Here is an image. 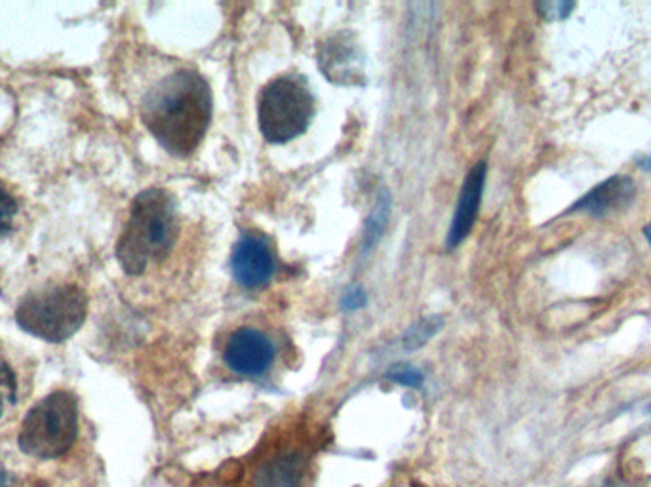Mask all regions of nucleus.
I'll use <instances>...</instances> for the list:
<instances>
[{
  "instance_id": "obj_1",
  "label": "nucleus",
  "mask_w": 651,
  "mask_h": 487,
  "mask_svg": "<svg viewBox=\"0 0 651 487\" xmlns=\"http://www.w3.org/2000/svg\"><path fill=\"white\" fill-rule=\"evenodd\" d=\"M212 90L206 78L181 69L143 99L142 119L150 134L176 157H188L203 143L212 121Z\"/></svg>"
},
{
  "instance_id": "obj_2",
  "label": "nucleus",
  "mask_w": 651,
  "mask_h": 487,
  "mask_svg": "<svg viewBox=\"0 0 651 487\" xmlns=\"http://www.w3.org/2000/svg\"><path fill=\"white\" fill-rule=\"evenodd\" d=\"M180 234L178 210L165 188H147L137 195L124 233L117 244V257L126 275H143L150 263L166 259Z\"/></svg>"
},
{
  "instance_id": "obj_3",
  "label": "nucleus",
  "mask_w": 651,
  "mask_h": 487,
  "mask_svg": "<svg viewBox=\"0 0 651 487\" xmlns=\"http://www.w3.org/2000/svg\"><path fill=\"white\" fill-rule=\"evenodd\" d=\"M88 313L86 293L73 284L31 293L15 311V322L33 338L61 343L81 330Z\"/></svg>"
},
{
  "instance_id": "obj_4",
  "label": "nucleus",
  "mask_w": 651,
  "mask_h": 487,
  "mask_svg": "<svg viewBox=\"0 0 651 487\" xmlns=\"http://www.w3.org/2000/svg\"><path fill=\"white\" fill-rule=\"evenodd\" d=\"M79 435V404L68 390H58L31 410L20 430V448L35 459L63 458Z\"/></svg>"
},
{
  "instance_id": "obj_5",
  "label": "nucleus",
  "mask_w": 651,
  "mask_h": 487,
  "mask_svg": "<svg viewBox=\"0 0 651 487\" xmlns=\"http://www.w3.org/2000/svg\"><path fill=\"white\" fill-rule=\"evenodd\" d=\"M313 113V94L296 76H277L260 94L257 121L267 142L288 143L305 134Z\"/></svg>"
},
{
  "instance_id": "obj_6",
  "label": "nucleus",
  "mask_w": 651,
  "mask_h": 487,
  "mask_svg": "<svg viewBox=\"0 0 651 487\" xmlns=\"http://www.w3.org/2000/svg\"><path fill=\"white\" fill-rule=\"evenodd\" d=\"M275 354V343L263 331L240 328L227 341L224 358L234 374L257 377L273 366Z\"/></svg>"
},
{
  "instance_id": "obj_7",
  "label": "nucleus",
  "mask_w": 651,
  "mask_h": 487,
  "mask_svg": "<svg viewBox=\"0 0 651 487\" xmlns=\"http://www.w3.org/2000/svg\"><path fill=\"white\" fill-rule=\"evenodd\" d=\"M232 275L244 288H262L275 272V257L269 244L260 236H242L234 246L231 259Z\"/></svg>"
},
{
  "instance_id": "obj_8",
  "label": "nucleus",
  "mask_w": 651,
  "mask_h": 487,
  "mask_svg": "<svg viewBox=\"0 0 651 487\" xmlns=\"http://www.w3.org/2000/svg\"><path fill=\"white\" fill-rule=\"evenodd\" d=\"M635 196H637L635 181L630 180L629 175H614L581 196L569 208L568 214L584 211L591 218H607L627 210L630 204L635 203Z\"/></svg>"
},
{
  "instance_id": "obj_9",
  "label": "nucleus",
  "mask_w": 651,
  "mask_h": 487,
  "mask_svg": "<svg viewBox=\"0 0 651 487\" xmlns=\"http://www.w3.org/2000/svg\"><path fill=\"white\" fill-rule=\"evenodd\" d=\"M486 162H480L467 175L463 187H461L456 214H454V221L449 227L446 246H459L467 239V234L471 233L472 226H474L477 216H479L480 200H482V193H484V185H486Z\"/></svg>"
},
{
  "instance_id": "obj_10",
  "label": "nucleus",
  "mask_w": 651,
  "mask_h": 487,
  "mask_svg": "<svg viewBox=\"0 0 651 487\" xmlns=\"http://www.w3.org/2000/svg\"><path fill=\"white\" fill-rule=\"evenodd\" d=\"M351 35H337L321 48V68L324 75L341 84H354L360 73L357 48Z\"/></svg>"
},
{
  "instance_id": "obj_11",
  "label": "nucleus",
  "mask_w": 651,
  "mask_h": 487,
  "mask_svg": "<svg viewBox=\"0 0 651 487\" xmlns=\"http://www.w3.org/2000/svg\"><path fill=\"white\" fill-rule=\"evenodd\" d=\"M301 459L298 455H282L263 466L255 487H301Z\"/></svg>"
},
{
  "instance_id": "obj_12",
  "label": "nucleus",
  "mask_w": 651,
  "mask_h": 487,
  "mask_svg": "<svg viewBox=\"0 0 651 487\" xmlns=\"http://www.w3.org/2000/svg\"><path fill=\"white\" fill-rule=\"evenodd\" d=\"M15 375L12 367L0 358V417L15 404Z\"/></svg>"
},
{
  "instance_id": "obj_13",
  "label": "nucleus",
  "mask_w": 651,
  "mask_h": 487,
  "mask_svg": "<svg viewBox=\"0 0 651 487\" xmlns=\"http://www.w3.org/2000/svg\"><path fill=\"white\" fill-rule=\"evenodd\" d=\"M387 218H389V200L382 198L372 214L370 226L366 229V239H364L366 247L374 246L375 241L382 236L383 229L387 226Z\"/></svg>"
},
{
  "instance_id": "obj_14",
  "label": "nucleus",
  "mask_w": 651,
  "mask_h": 487,
  "mask_svg": "<svg viewBox=\"0 0 651 487\" xmlns=\"http://www.w3.org/2000/svg\"><path fill=\"white\" fill-rule=\"evenodd\" d=\"M438 328H441V320H438V318H427V320H423L420 326H415V328L406 336V345H408V349H415V346L423 345L431 336L436 333Z\"/></svg>"
},
{
  "instance_id": "obj_15",
  "label": "nucleus",
  "mask_w": 651,
  "mask_h": 487,
  "mask_svg": "<svg viewBox=\"0 0 651 487\" xmlns=\"http://www.w3.org/2000/svg\"><path fill=\"white\" fill-rule=\"evenodd\" d=\"M387 377L390 381L400 382L405 387H421V382H423V375H421L420 369L408 366V364H398V366L390 367Z\"/></svg>"
},
{
  "instance_id": "obj_16",
  "label": "nucleus",
  "mask_w": 651,
  "mask_h": 487,
  "mask_svg": "<svg viewBox=\"0 0 651 487\" xmlns=\"http://www.w3.org/2000/svg\"><path fill=\"white\" fill-rule=\"evenodd\" d=\"M15 211H17V204L14 198L8 195L7 191L0 188V236L12 229Z\"/></svg>"
},
{
  "instance_id": "obj_17",
  "label": "nucleus",
  "mask_w": 651,
  "mask_h": 487,
  "mask_svg": "<svg viewBox=\"0 0 651 487\" xmlns=\"http://www.w3.org/2000/svg\"><path fill=\"white\" fill-rule=\"evenodd\" d=\"M574 8L576 2H540L538 12L548 22H553V20H566L574 12Z\"/></svg>"
},
{
  "instance_id": "obj_18",
  "label": "nucleus",
  "mask_w": 651,
  "mask_h": 487,
  "mask_svg": "<svg viewBox=\"0 0 651 487\" xmlns=\"http://www.w3.org/2000/svg\"><path fill=\"white\" fill-rule=\"evenodd\" d=\"M366 303V295L357 290V292L349 293L347 297H345L343 305L345 308H357L362 307Z\"/></svg>"
},
{
  "instance_id": "obj_19",
  "label": "nucleus",
  "mask_w": 651,
  "mask_h": 487,
  "mask_svg": "<svg viewBox=\"0 0 651 487\" xmlns=\"http://www.w3.org/2000/svg\"><path fill=\"white\" fill-rule=\"evenodd\" d=\"M0 487H17V478L2 466H0Z\"/></svg>"
},
{
  "instance_id": "obj_20",
  "label": "nucleus",
  "mask_w": 651,
  "mask_h": 487,
  "mask_svg": "<svg viewBox=\"0 0 651 487\" xmlns=\"http://www.w3.org/2000/svg\"><path fill=\"white\" fill-rule=\"evenodd\" d=\"M638 166H640L644 172L651 173V155H648V157L638 158Z\"/></svg>"
},
{
  "instance_id": "obj_21",
  "label": "nucleus",
  "mask_w": 651,
  "mask_h": 487,
  "mask_svg": "<svg viewBox=\"0 0 651 487\" xmlns=\"http://www.w3.org/2000/svg\"><path fill=\"white\" fill-rule=\"evenodd\" d=\"M644 236L646 241H648V244H650L651 247V219L650 223H648V226L644 227Z\"/></svg>"
}]
</instances>
